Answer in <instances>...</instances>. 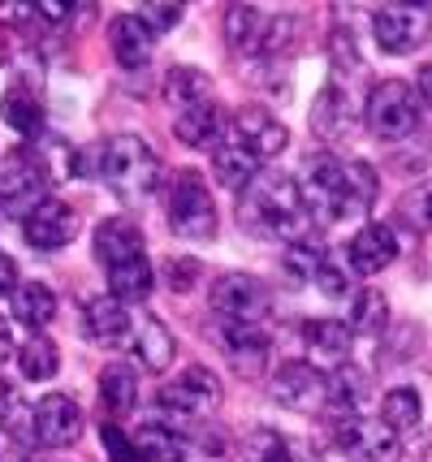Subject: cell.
I'll return each instance as SVG.
<instances>
[{
    "label": "cell",
    "instance_id": "obj_9",
    "mask_svg": "<svg viewBox=\"0 0 432 462\" xmlns=\"http://www.w3.org/2000/svg\"><path fill=\"white\" fill-rule=\"evenodd\" d=\"M207 302H212V311L225 316V320L260 324L268 316V307H272V294H268V285L260 282V277H251V273H225V277H216Z\"/></svg>",
    "mask_w": 432,
    "mask_h": 462
},
{
    "label": "cell",
    "instance_id": "obj_14",
    "mask_svg": "<svg viewBox=\"0 0 432 462\" xmlns=\"http://www.w3.org/2000/svg\"><path fill=\"white\" fill-rule=\"evenodd\" d=\"M78 234V212L61 199H43L26 221H22V238L31 242L35 251H61Z\"/></svg>",
    "mask_w": 432,
    "mask_h": 462
},
{
    "label": "cell",
    "instance_id": "obj_37",
    "mask_svg": "<svg viewBox=\"0 0 432 462\" xmlns=\"http://www.w3.org/2000/svg\"><path fill=\"white\" fill-rule=\"evenodd\" d=\"M350 324H354V333H381V328L390 324V302H385V294H376V290H363V294L354 299Z\"/></svg>",
    "mask_w": 432,
    "mask_h": 462
},
{
    "label": "cell",
    "instance_id": "obj_47",
    "mask_svg": "<svg viewBox=\"0 0 432 462\" xmlns=\"http://www.w3.org/2000/svg\"><path fill=\"white\" fill-rule=\"evenodd\" d=\"M9 355H14V333H9V324L0 320V363L9 359Z\"/></svg>",
    "mask_w": 432,
    "mask_h": 462
},
{
    "label": "cell",
    "instance_id": "obj_32",
    "mask_svg": "<svg viewBox=\"0 0 432 462\" xmlns=\"http://www.w3.org/2000/svg\"><path fill=\"white\" fill-rule=\"evenodd\" d=\"M0 428L18 441H35V406L18 393V384L0 376Z\"/></svg>",
    "mask_w": 432,
    "mask_h": 462
},
{
    "label": "cell",
    "instance_id": "obj_4",
    "mask_svg": "<svg viewBox=\"0 0 432 462\" xmlns=\"http://www.w3.org/2000/svg\"><path fill=\"white\" fill-rule=\"evenodd\" d=\"M329 437L350 462H398L402 458V437L390 432L381 420H368V415L329 411Z\"/></svg>",
    "mask_w": 432,
    "mask_h": 462
},
{
    "label": "cell",
    "instance_id": "obj_33",
    "mask_svg": "<svg viewBox=\"0 0 432 462\" xmlns=\"http://www.w3.org/2000/svg\"><path fill=\"white\" fill-rule=\"evenodd\" d=\"M419 420H424V406H419V393H415V389L398 384V389L385 393V402H381V423H385L390 432H398V437H402V432H415Z\"/></svg>",
    "mask_w": 432,
    "mask_h": 462
},
{
    "label": "cell",
    "instance_id": "obj_35",
    "mask_svg": "<svg viewBox=\"0 0 432 462\" xmlns=\"http://www.w3.org/2000/svg\"><path fill=\"white\" fill-rule=\"evenodd\" d=\"M243 462H294V445L272 428H255L243 441Z\"/></svg>",
    "mask_w": 432,
    "mask_h": 462
},
{
    "label": "cell",
    "instance_id": "obj_48",
    "mask_svg": "<svg viewBox=\"0 0 432 462\" xmlns=\"http://www.w3.org/2000/svg\"><path fill=\"white\" fill-rule=\"evenodd\" d=\"M5 60H9V40L0 35V65H5Z\"/></svg>",
    "mask_w": 432,
    "mask_h": 462
},
{
    "label": "cell",
    "instance_id": "obj_7",
    "mask_svg": "<svg viewBox=\"0 0 432 462\" xmlns=\"http://www.w3.org/2000/svg\"><path fill=\"white\" fill-rule=\"evenodd\" d=\"M48 199V173L31 152H14L9 161L0 164V208L5 217L26 221L40 203Z\"/></svg>",
    "mask_w": 432,
    "mask_h": 462
},
{
    "label": "cell",
    "instance_id": "obj_6",
    "mask_svg": "<svg viewBox=\"0 0 432 462\" xmlns=\"http://www.w3.org/2000/svg\"><path fill=\"white\" fill-rule=\"evenodd\" d=\"M169 229L186 242L216 234V203L199 173H178L169 186Z\"/></svg>",
    "mask_w": 432,
    "mask_h": 462
},
{
    "label": "cell",
    "instance_id": "obj_10",
    "mask_svg": "<svg viewBox=\"0 0 432 462\" xmlns=\"http://www.w3.org/2000/svg\"><path fill=\"white\" fill-rule=\"evenodd\" d=\"M432 31V9L428 5H381L376 14H372V35L376 43L393 52V57H402V52H415L419 43L428 40Z\"/></svg>",
    "mask_w": 432,
    "mask_h": 462
},
{
    "label": "cell",
    "instance_id": "obj_36",
    "mask_svg": "<svg viewBox=\"0 0 432 462\" xmlns=\"http://www.w3.org/2000/svg\"><path fill=\"white\" fill-rule=\"evenodd\" d=\"M329 251L320 246L316 238H299L286 246V273L290 277H303V282H316V273L325 268Z\"/></svg>",
    "mask_w": 432,
    "mask_h": 462
},
{
    "label": "cell",
    "instance_id": "obj_38",
    "mask_svg": "<svg viewBox=\"0 0 432 462\" xmlns=\"http://www.w3.org/2000/svg\"><path fill=\"white\" fill-rule=\"evenodd\" d=\"M398 217H402V221H411L415 229H432V181H424V186H415V190L402 195Z\"/></svg>",
    "mask_w": 432,
    "mask_h": 462
},
{
    "label": "cell",
    "instance_id": "obj_26",
    "mask_svg": "<svg viewBox=\"0 0 432 462\" xmlns=\"http://www.w3.org/2000/svg\"><path fill=\"white\" fill-rule=\"evenodd\" d=\"M0 117L9 130H18V134H40L43 130V104L35 96V87H26V82H14L5 96H0Z\"/></svg>",
    "mask_w": 432,
    "mask_h": 462
},
{
    "label": "cell",
    "instance_id": "obj_22",
    "mask_svg": "<svg viewBox=\"0 0 432 462\" xmlns=\"http://www.w3.org/2000/svg\"><path fill=\"white\" fill-rule=\"evenodd\" d=\"M130 324H134V316H130L113 294L87 302V333H91L100 346H122L125 350V342H130Z\"/></svg>",
    "mask_w": 432,
    "mask_h": 462
},
{
    "label": "cell",
    "instance_id": "obj_25",
    "mask_svg": "<svg viewBox=\"0 0 432 462\" xmlns=\"http://www.w3.org/2000/svg\"><path fill=\"white\" fill-rule=\"evenodd\" d=\"M311 130L320 134V139H342L350 130V96L346 87H337V82H329L320 96H316V104H311Z\"/></svg>",
    "mask_w": 432,
    "mask_h": 462
},
{
    "label": "cell",
    "instance_id": "obj_18",
    "mask_svg": "<svg viewBox=\"0 0 432 462\" xmlns=\"http://www.w3.org/2000/svg\"><path fill=\"white\" fill-rule=\"evenodd\" d=\"M125 350L143 363L147 372H165L169 363H173V333H169L152 311H143V316H134V324H130Z\"/></svg>",
    "mask_w": 432,
    "mask_h": 462
},
{
    "label": "cell",
    "instance_id": "obj_40",
    "mask_svg": "<svg viewBox=\"0 0 432 462\" xmlns=\"http://www.w3.org/2000/svg\"><path fill=\"white\" fill-rule=\"evenodd\" d=\"M316 285H320V290H325L329 299H342V294L350 290V263L342 268V263H337V255L329 251V260H325V268L316 273Z\"/></svg>",
    "mask_w": 432,
    "mask_h": 462
},
{
    "label": "cell",
    "instance_id": "obj_8",
    "mask_svg": "<svg viewBox=\"0 0 432 462\" xmlns=\"http://www.w3.org/2000/svg\"><path fill=\"white\" fill-rule=\"evenodd\" d=\"M272 398L294 415H320L329 406V376L320 367H311L308 359L281 363L272 376Z\"/></svg>",
    "mask_w": 432,
    "mask_h": 462
},
{
    "label": "cell",
    "instance_id": "obj_29",
    "mask_svg": "<svg viewBox=\"0 0 432 462\" xmlns=\"http://www.w3.org/2000/svg\"><path fill=\"white\" fill-rule=\"evenodd\" d=\"M52 316H57V294L43 282H26L14 290V320L18 324L40 333L43 324H52Z\"/></svg>",
    "mask_w": 432,
    "mask_h": 462
},
{
    "label": "cell",
    "instance_id": "obj_30",
    "mask_svg": "<svg viewBox=\"0 0 432 462\" xmlns=\"http://www.w3.org/2000/svg\"><path fill=\"white\" fill-rule=\"evenodd\" d=\"M207 91H212V79H207L204 69H195V65H173L165 74V100L182 113V108H195V104L207 100Z\"/></svg>",
    "mask_w": 432,
    "mask_h": 462
},
{
    "label": "cell",
    "instance_id": "obj_3",
    "mask_svg": "<svg viewBox=\"0 0 432 462\" xmlns=\"http://www.w3.org/2000/svg\"><path fill=\"white\" fill-rule=\"evenodd\" d=\"M122 199L143 203L161 186V161L139 134H113L100 147V169H96Z\"/></svg>",
    "mask_w": 432,
    "mask_h": 462
},
{
    "label": "cell",
    "instance_id": "obj_21",
    "mask_svg": "<svg viewBox=\"0 0 432 462\" xmlns=\"http://www.w3.org/2000/svg\"><path fill=\"white\" fill-rule=\"evenodd\" d=\"M139 255H143V229L134 221L113 217V221H104L100 229H96V260L104 263V273L125 260H139Z\"/></svg>",
    "mask_w": 432,
    "mask_h": 462
},
{
    "label": "cell",
    "instance_id": "obj_31",
    "mask_svg": "<svg viewBox=\"0 0 432 462\" xmlns=\"http://www.w3.org/2000/svg\"><path fill=\"white\" fill-rule=\"evenodd\" d=\"M134 445L147 462H182L186 454V437L182 428H161L156 420H147L139 432H134Z\"/></svg>",
    "mask_w": 432,
    "mask_h": 462
},
{
    "label": "cell",
    "instance_id": "obj_16",
    "mask_svg": "<svg viewBox=\"0 0 432 462\" xmlns=\"http://www.w3.org/2000/svg\"><path fill=\"white\" fill-rule=\"evenodd\" d=\"M299 337L308 346L311 367H346L350 363V342H354V328L337 320H303Z\"/></svg>",
    "mask_w": 432,
    "mask_h": 462
},
{
    "label": "cell",
    "instance_id": "obj_19",
    "mask_svg": "<svg viewBox=\"0 0 432 462\" xmlns=\"http://www.w3.org/2000/svg\"><path fill=\"white\" fill-rule=\"evenodd\" d=\"M225 130H229V117L221 104H195V108H182L178 121H173V134L186 143V147H216L225 143Z\"/></svg>",
    "mask_w": 432,
    "mask_h": 462
},
{
    "label": "cell",
    "instance_id": "obj_39",
    "mask_svg": "<svg viewBox=\"0 0 432 462\" xmlns=\"http://www.w3.org/2000/svg\"><path fill=\"white\" fill-rule=\"evenodd\" d=\"M100 437H104V449H108V458H113V462H147L143 454H139L134 437H130V432H122L117 423H104Z\"/></svg>",
    "mask_w": 432,
    "mask_h": 462
},
{
    "label": "cell",
    "instance_id": "obj_2",
    "mask_svg": "<svg viewBox=\"0 0 432 462\" xmlns=\"http://www.w3.org/2000/svg\"><path fill=\"white\" fill-rule=\"evenodd\" d=\"M238 217H243V225H247L251 234H260V238H286V242L308 238V225H311L299 181L290 178V173H264V169L238 195Z\"/></svg>",
    "mask_w": 432,
    "mask_h": 462
},
{
    "label": "cell",
    "instance_id": "obj_45",
    "mask_svg": "<svg viewBox=\"0 0 432 462\" xmlns=\"http://www.w3.org/2000/svg\"><path fill=\"white\" fill-rule=\"evenodd\" d=\"M411 87H415V96H419V104H428L432 108V60L428 65H419V74H415Z\"/></svg>",
    "mask_w": 432,
    "mask_h": 462
},
{
    "label": "cell",
    "instance_id": "obj_1",
    "mask_svg": "<svg viewBox=\"0 0 432 462\" xmlns=\"http://www.w3.org/2000/svg\"><path fill=\"white\" fill-rule=\"evenodd\" d=\"M299 190H303L311 221H320V225L359 221V217H368L372 203H376V173L363 161L320 156V161H311L308 178H303Z\"/></svg>",
    "mask_w": 432,
    "mask_h": 462
},
{
    "label": "cell",
    "instance_id": "obj_12",
    "mask_svg": "<svg viewBox=\"0 0 432 462\" xmlns=\"http://www.w3.org/2000/svg\"><path fill=\"white\" fill-rule=\"evenodd\" d=\"M229 139L238 143V147H247L251 156L264 164V161H272V156H281V152H286L290 130L272 117L268 108H255V104H251V108H243V113L234 117V125H229Z\"/></svg>",
    "mask_w": 432,
    "mask_h": 462
},
{
    "label": "cell",
    "instance_id": "obj_41",
    "mask_svg": "<svg viewBox=\"0 0 432 462\" xmlns=\"http://www.w3.org/2000/svg\"><path fill=\"white\" fill-rule=\"evenodd\" d=\"M182 5H143V9H139V18L147 22V31H152V35H165V31H173V26H178V22H182Z\"/></svg>",
    "mask_w": 432,
    "mask_h": 462
},
{
    "label": "cell",
    "instance_id": "obj_49",
    "mask_svg": "<svg viewBox=\"0 0 432 462\" xmlns=\"http://www.w3.org/2000/svg\"><path fill=\"white\" fill-rule=\"evenodd\" d=\"M294 462H320L316 454H294Z\"/></svg>",
    "mask_w": 432,
    "mask_h": 462
},
{
    "label": "cell",
    "instance_id": "obj_28",
    "mask_svg": "<svg viewBox=\"0 0 432 462\" xmlns=\"http://www.w3.org/2000/svg\"><path fill=\"white\" fill-rule=\"evenodd\" d=\"M268 18H272V14L255 9V5H229L225 9V40L234 43L238 52H260Z\"/></svg>",
    "mask_w": 432,
    "mask_h": 462
},
{
    "label": "cell",
    "instance_id": "obj_20",
    "mask_svg": "<svg viewBox=\"0 0 432 462\" xmlns=\"http://www.w3.org/2000/svg\"><path fill=\"white\" fill-rule=\"evenodd\" d=\"M152 43H156V35L147 31V22L139 14H122V18H113V26H108V48H113L117 65H125V69L147 65L152 60Z\"/></svg>",
    "mask_w": 432,
    "mask_h": 462
},
{
    "label": "cell",
    "instance_id": "obj_15",
    "mask_svg": "<svg viewBox=\"0 0 432 462\" xmlns=\"http://www.w3.org/2000/svg\"><path fill=\"white\" fill-rule=\"evenodd\" d=\"M83 437V411L74 398L65 393H48L43 402H35V445L61 449Z\"/></svg>",
    "mask_w": 432,
    "mask_h": 462
},
{
    "label": "cell",
    "instance_id": "obj_27",
    "mask_svg": "<svg viewBox=\"0 0 432 462\" xmlns=\"http://www.w3.org/2000/svg\"><path fill=\"white\" fill-rule=\"evenodd\" d=\"M100 398L108 411H130L139 402V367L130 359H113L104 363L100 372Z\"/></svg>",
    "mask_w": 432,
    "mask_h": 462
},
{
    "label": "cell",
    "instance_id": "obj_43",
    "mask_svg": "<svg viewBox=\"0 0 432 462\" xmlns=\"http://www.w3.org/2000/svg\"><path fill=\"white\" fill-rule=\"evenodd\" d=\"M18 263H14V255H5L0 251V294H9L14 299V290H18Z\"/></svg>",
    "mask_w": 432,
    "mask_h": 462
},
{
    "label": "cell",
    "instance_id": "obj_46",
    "mask_svg": "<svg viewBox=\"0 0 432 462\" xmlns=\"http://www.w3.org/2000/svg\"><path fill=\"white\" fill-rule=\"evenodd\" d=\"M35 5H14V0H0V22H31Z\"/></svg>",
    "mask_w": 432,
    "mask_h": 462
},
{
    "label": "cell",
    "instance_id": "obj_5",
    "mask_svg": "<svg viewBox=\"0 0 432 462\" xmlns=\"http://www.w3.org/2000/svg\"><path fill=\"white\" fill-rule=\"evenodd\" d=\"M363 121H368V130L376 139H390V143L415 134V125H419V96H415V87L402 79L376 82L368 104H363Z\"/></svg>",
    "mask_w": 432,
    "mask_h": 462
},
{
    "label": "cell",
    "instance_id": "obj_23",
    "mask_svg": "<svg viewBox=\"0 0 432 462\" xmlns=\"http://www.w3.org/2000/svg\"><path fill=\"white\" fill-rule=\"evenodd\" d=\"M212 173H216V181L229 186L234 195H243L251 181L260 178V161L251 156L247 147H238L234 139H225V143L212 147Z\"/></svg>",
    "mask_w": 432,
    "mask_h": 462
},
{
    "label": "cell",
    "instance_id": "obj_24",
    "mask_svg": "<svg viewBox=\"0 0 432 462\" xmlns=\"http://www.w3.org/2000/svg\"><path fill=\"white\" fill-rule=\"evenodd\" d=\"M108 290H113V299L122 302V307H139V302H147V294L156 290V273H152L147 255L108 268Z\"/></svg>",
    "mask_w": 432,
    "mask_h": 462
},
{
    "label": "cell",
    "instance_id": "obj_44",
    "mask_svg": "<svg viewBox=\"0 0 432 462\" xmlns=\"http://www.w3.org/2000/svg\"><path fill=\"white\" fill-rule=\"evenodd\" d=\"M35 14H43V18L52 22V26H65V22H69V5H57V0H40V5H35Z\"/></svg>",
    "mask_w": 432,
    "mask_h": 462
},
{
    "label": "cell",
    "instance_id": "obj_17",
    "mask_svg": "<svg viewBox=\"0 0 432 462\" xmlns=\"http://www.w3.org/2000/svg\"><path fill=\"white\" fill-rule=\"evenodd\" d=\"M393 260H398V238H393L390 225H363L346 246L350 273H359V277H376V273H385Z\"/></svg>",
    "mask_w": 432,
    "mask_h": 462
},
{
    "label": "cell",
    "instance_id": "obj_34",
    "mask_svg": "<svg viewBox=\"0 0 432 462\" xmlns=\"http://www.w3.org/2000/svg\"><path fill=\"white\" fill-rule=\"evenodd\" d=\"M18 367H22V376H26V381H52V376H57V367H61V350H57L52 337L35 333V337H26V342H22Z\"/></svg>",
    "mask_w": 432,
    "mask_h": 462
},
{
    "label": "cell",
    "instance_id": "obj_13",
    "mask_svg": "<svg viewBox=\"0 0 432 462\" xmlns=\"http://www.w3.org/2000/svg\"><path fill=\"white\" fill-rule=\"evenodd\" d=\"M221 346H225L229 363L238 376H264L268 372V359H272V342H268L264 324H238V320H225L221 324Z\"/></svg>",
    "mask_w": 432,
    "mask_h": 462
},
{
    "label": "cell",
    "instance_id": "obj_42",
    "mask_svg": "<svg viewBox=\"0 0 432 462\" xmlns=\"http://www.w3.org/2000/svg\"><path fill=\"white\" fill-rule=\"evenodd\" d=\"M195 277H199V263L195 260H169L165 263V285L178 290V294H186V290L195 285Z\"/></svg>",
    "mask_w": 432,
    "mask_h": 462
},
{
    "label": "cell",
    "instance_id": "obj_11",
    "mask_svg": "<svg viewBox=\"0 0 432 462\" xmlns=\"http://www.w3.org/2000/svg\"><path fill=\"white\" fill-rule=\"evenodd\" d=\"M161 406H165L169 415H178V420H204L212 415L216 406H221V381H216V372L212 367H186L178 381H169L161 389Z\"/></svg>",
    "mask_w": 432,
    "mask_h": 462
}]
</instances>
